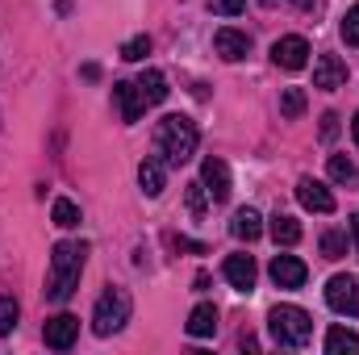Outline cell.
<instances>
[{"mask_svg": "<svg viewBox=\"0 0 359 355\" xmlns=\"http://www.w3.org/2000/svg\"><path fill=\"white\" fill-rule=\"evenodd\" d=\"M230 234L243 239V243H255V239L264 234V217H259V209H238L234 222H230Z\"/></svg>", "mask_w": 359, "mask_h": 355, "instance_id": "cell-18", "label": "cell"}, {"mask_svg": "<svg viewBox=\"0 0 359 355\" xmlns=\"http://www.w3.org/2000/svg\"><path fill=\"white\" fill-rule=\"evenodd\" d=\"M201 184H205V192L222 205V201H230V188H234V180H230V168H226V159H217V155H209L205 163H201Z\"/></svg>", "mask_w": 359, "mask_h": 355, "instance_id": "cell-8", "label": "cell"}, {"mask_svg": "<svg viewBox=\"0 0 359 355\" xmlns=\"http://www.w3.org/2000/svg\"><path fill=\"white\" fill-rule=\"evenodd\" d=\"M347 84V63L339 59V55H318V63H313V88L322 92H334Z\"/></svg>", "mask_w": 359, "mask_h": 355, "instance_id": "cell-10", "label": "cell"}, {"mask_svg": "<svg viewBox=\"0 0 359 355\" xmlns=\"http://www.w3.org/2000/svg\"><path fill=\"white\" fill-rule=\"evenodd\" d=\"M351 239H355V247H359V213L351 217Z\"/></svg>", "mask_w": 359, "mask_h": 355, "instance_id": "cell-32", "label": "cell"}, {"mask_svg": "<svg viewBox=\"0 0 359 355\" xmlns=\"http://www.w3.org/2000/svg\"><path fill=\"white\" fill-rule=\"evenodd\" d=\"M196 142H201V130L192 117L184 113H168L159 126H155V155L168 163V168H180L196 155Z\"/></svg>", "mask_w": 359, "mask_h": 355, "instance_id": "cell-2", "label": "cell"}, {"mask_svg": "<svg viewBox=\"0 0 359 355\" xmlns=\"http://www.w3.org/2000/svg\"><path fill=\"white\" fill-rule=\"evenodd\" d=\"M84 264H88V243H55L50 251V276H46V301L63 305L72 301V293L80 288V276H84Z\"/></svg>", "mask_w": 359, "mask_h": 355, "instance_id": "cell-1", "label": "cell"}, {"mask_svg": "<svg viewBox=\"0 0 359 355\" xmlns=\"http://www.w3.org/2000/svg\"><path fill=\"white\" fill-rule=\"evenodd\" d=\"M347 251H351V234L347 230H326L322 234V255L326 260H343Z\"/></svg>", "mask_w": 359, "mask_h": 355, "instance_id": "cell-22", "label": "cell"}, {"mask_svg": "<svg viewBox=\"0 0 359 355\" xmlns=\"http://www.w3.org/2000/svg\"><path fill=\"white\" fill-rule=\"evenodd\" d=\"M334 134H339V113H322V138L330 142Z\"/></svg>", "mask_w": 359, "mask_h": 355, "instance_id": "cell-30", "label": "cell"}, {"mask_svg": "<svg viewBox=\"0 0 359 355\" xmlns=\"http://www.w3.org/2000/svg\"><path fill=\"white\" fill-rule=\"evenodd\" d=\"M113 105H117V113H121L126 126H134V121L147 113V100L138 96V84H130V80H117V84H113Z\"/></svg>", "mask_w": 359, "mask_h": 355, "instance_id": "cell-12", "label": "cell"}, {"mask_svg": "<svg viewBox=\"0 0 359 355\" xmlns=\"http://www.w3.org/2000/svg\"><path fill=\"white\" fill-rule=\"evenodd\" d=\"M351 138H355V147H359V113L351 117Z\"/></svg>", "mask_w": 359, "mask_h": 355, "instance_id": "cell-31", "label": "cell"}, {"mask_svg": "<svg viewBox=\"0 0 359 355\" xmlns=\"http://www.w3.org/2000/svg\"><path fill=\"white\" fill-rule=\"evenodd\" d=\"M138 96L147 100V109H151V105H163V100H168V76H163L159 67H147V72L138 76Z\"/></svg>", "mask_w": 359, "mask_h": 355, "instance_id": "cell-16", "label": "cell"}, {"mask_svg": "<svg viewBox=\"0 0 359 355\" xmlns=\"http://www.w3.org/2000/svg\"><path fill=\"white\" fill-rule=\"evenodd\" d=\"M326 172H330V180H334V184H355V180H359L355 163H351L347 155H330V163H326Z\"/></svg>", "mask_w": 359, "mask_h": 355, "instance_id": "cell-23", "label": "cell"}, {"mask_svg": "<svg viewBox=\"0 0 359 355\" xmlns=\"http://www.w3.org/2000/svg\"><path fill=\"white\" fill-rule=\"evenodd\" d=\"M188 209L201 217L205 213V184H188Z\"/></svg>", "mask_w": 359, "mask_h": 355, "instance_id": "cell-29", "label": "cell"}, {"mask_svg": "<svg viewBox=\"0 0 359 355\" xmlns=\"http://www.w3.org/2000/svg\"><path fill=\"white\" fill-rule=\"evenodd\" d=\"M268 335L276 347H305L313 335V318L301 305H276L268 314Z\"/></svg>", "mask_w": 359, "mask_h": 355, "instance_id": "cell-3", "label": "cell"}, {"mask_svg": "<svg viewBox=\"0 0 359 355\" xmlns=\"http://www.w3.org/2000/svg\"><path fill=\"white\" fill-rule=\"evenodd\" d=\"M184 330H188L192 339H213V335H217V309H213V305H196V309L188 314Z\"/></svg>", "mask_w": 359, "mask_h": 355, "instance_id": "cell-17", "label": "cell"}, {"mask_svg": "<svg viewBox=\"0 0 359 355\" xmlns=\"http://www.w3.org/2000/svg\"><path fill=\"white\" fill-rule=\"evenodd\" d=\"M213 51H217L226 63H238V59L251 55V38H247L243 29H230V25H226V29L213 34Z\"/></svg>", "mask_w": 359, "mask_h": 355, "instance_id": "cell-13", "label": "cell"}, {"mask_svg": "<svg viewBox=\"0 0 359 355\" xmlns=\"http://www.w3.org/2000/svg\"><path fill=\"white\" fill-rule=\"evenodd\" d=\"M326 351L330 355H359V335L347 326H330L326 330Z\"/></svg>", "mask_w": 359, "mask_h": 355, "instance_id": "cell-20", "label": "cell"}, {"mask_svg": "<svg viewBox=\"0 0 359 355\" xmlns=\"http://www.w3.org/2000/svg\"><path fill=\"white\" fill-rule=\"evenodd\" d=\"M247 8V0H209V13H217V17H238Z\"/></svg>", "mask_w": 359, "mask_h": 355, "instance_id": "cell-28", "label": "cell"}, {"mask_svg": "<svg viewBox=\"0 0 359 355\" xmlns=\"http://www.w3.org/2000/svg\"><path fill=\"white\" fill-rule=\"evenodd\" d=\"M42 339H46V347H55V351H67V347L80 339V318H76V314H55V318H46V326H42Z\"/></svg>", "mask_w": 359, "mask_h": 355, "instance_id": "cell-7", "label": "cell"}, {"mask_svg": "<svg viewBox=\"0 0 359 355\" xmlns=\"http://www.w3.org/2000/svg\"><path fill=\"white\" fill-rule=\"evenodd\" d=\"M138 184H142L147 196H159V192L168 188V163H163L159 155H147V159L138 163Z\"/></svg>", "mask_w": 359, "mask_h": 355, "instance_id": "cell-15", "label": "cell"}, {"mask_svg": "<svg viewBox=\"0 0 359 355\" xmlns=\"http://www.w3.org/2000/svg\"><path fill=\"white\" fill-rule=\"evenodd\" d=\"M268 276L280 288H301L305 276H309V267H305V260H297V255H276L268 264Z\"/></svg>", "mask_w": 359, "mask_h": 355, "instance_id": "cell-11", "label": "cell"}, {"mask_svg": "<svg viewBox=\"0 0 359 355\" xmlns=\"http://www.w3.org/2000/svg\"><path fill=\"white\" fill-rule=\"evenodd\" d=\"M222 272H226V280H230L238 293H251V288H255V276H259V267H255L251 255H226Z\"/></svg>", "mask_w": 359, "mask_h": 355, "instance_id": "cell-14", "label": "cell"}, {"mask_svg": "<svg viewBox=\"0 0 359 355\" xmlns=\"http://www.w3.org/2000/svg\"><path fill=\"white\" fill-rule=\"evenodd\" d=\"M268 234L276 239V247H297L301 243V222L288 217V213H276L268 222Z\"/></svg>", "mask_w": 359, "mask_h": 355, "instance_id": "cell-19", "label": "cell"}, {"mask_svg": "<svg viewBox=\"0 0 359 355\" xmlns=\"http://www.w3.org/2000/svg\"><path fill=\"white\" fill-rule=\"evenodd\" d=\"M326 305H330L334 314L355 318L359 314V276H347V272L330 276V280H326Z\"/></svg>", "mask_w": 359, "mask_h": 355, "instance_id": "cell-5", "label": "cell"}, {"mask_svg": "<svg viewBox=\"0 0 359 355\" xmlns=\"http://www.w3.org/2000/svg\"><path fill=\"white\" fill-rule=\"evenodd\" d=\"M147 55H151V38H147V34H138V38H130V42L121 46V59H126V63H138V59H147Z\"/></svg>", "mask_w": 359, "mask_h": 355, "instance_id": "cell-25", "label": "cell"}, {"mask_svg": "<svg viewBox=\"0 0 359 355\" xmlns=\"http://www.w3.org/2000/svg\"><path fill=\"white\" fill-rule=\"evenodd\" d=\"M271 63H276V67H284V72H301V67L309 63V42H305L301 34L280 38V42L271 46Z\"/></svg>", "mask_w": 359, "mask_h": 355, "instance_id": "cell-6", "label": "cell"}, {"mask_svg": "<svg viewBox=\"0 0 359 355\" xmlns=\"http://www.w3.org/2000/svg\"><path fill=\"white\" fill-rule=\"evenodd\" d=\"M130 309H134L130 293H126V288H117V284H109V288L96 297V305H92V330H96L100 339L117 335V330L130 322Z\"/></svg>", "mask_w": 359, "mask_h": 355, "instance_id": "cell-4", "label": "cell"}, {"mask_svg": "<svg viewBox=\"0 0 359 355\" xmlns=\"http://www.w3.org/2000/svg\"><path fill=\"white\" fill-rule=\"evenodd\" d=\"M280 113H284V117H301V113H305V92L284 88L280 92Z\"/></svg>", "mask_w": 359, "mask_h": 355, "instance_id": "cell-24", "label": "cell"}, {"mask_svg": "<svg viewBox=\"0 0 359 355\" xmlns=\"http://www.w3.org/2000/svg\"><path fill=\"white\" fill-rule=\"evenodd\" d=\"M343 42L359 51V0L347 8V17H343Z\"/></svg>", "mask_w": 359, "mask_h": 355, "instance_id": "cell-26", "label": "cell"}, {"mask_svg": "<svg viewBox=\"0 0 359 355\" xmlns=\"http://www.w3.org/2000/svg\"><path fill=\"white\" fill-rule=\"evenodd\" d=\"M50 217H55L59 230H76V226H80V205L67 201V196H59V201L50 205Z\"/></svg>", "mask_w": 359, "mask_h": 355, "instance_id": "cell-21", "label": "cell"}, {"mask_svg": "<svg viewBox=\"0 0 359 355\" xmlns=\"http://www.w3.org/2000/svg\"><path fill=\"white\" fill-rule=\"evenodd\" d=\"M17 314H21L17 301H13V297H0V335H8V330L17 326Z\"/></svg>", "mask_w": 359, "mask_h": 355, "instance_id": "cell-27", "label": "cell"}, {"mask_svg": "<svg viewBox=\"0 0 359 355\" xmlns=\"http://www.w3.org/2000/svg\"><path fill=\"white\" fill-rule=\"evenodd\" d=\"M297 201L309 209V213H334V192L313 176H301L297 180Z\"/></svg>", "mask_w": 359, "mask_h": 355, "instance_id": "cell-9", "label": "cell"}]
</instances>
